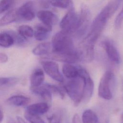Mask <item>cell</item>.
Masks as SVG:
<instances>
[{"mask_svg":"<svg viewBox=\"0 0 123 123\" xmlns=\"http://www.w3.org/2000/svg\"><path fill=\"white\" fill-rule=\"evenodd\" d=\"M71 35L62 30L55 34L51 40L52 52L67 53L75 50Z\"/></svg>","mask_w":123,"mask_h":123,"instance_id":"cell-1","label":"cell"},{"mask_svg":"<svg viewBox=\"0 0 123 123\" xmlns=\"http://www.w3.org/2000/svg\"><path fill=\"white\" fill-rule=\"evenodd\" d=\"M63 88L74 106H78L83 98L84 83L82 79L79 76L71 79L64 85Z\"/></svg>","mask_w":123,"mask_h":123,"instance_id":"cell-2","label":"cell"},{"mask_svg":"<svg viewBox=\"0 0 123 123\" xmlns=\"http://www.w3.org/2000/svg\"><path fill=\"white\" fill-rule=\"evenodd\" d=\"M78 24V14L75 12L72 6L62 18L60 23L62 30L71 35L75 33Z\"/></svg>","mask_w":123,"mask_h":123,"instance_id":"cell-3","label":"cell"},{"mask_svg":"<svg viewBox=\"0 0 123 123\" xmlns=\"http://www.w3.org/2000/svg\"><path fill=\"white\" fill-rule=\"evenodd\" d=\"M91 20V12L89 8L85 4H82L78 14V24L75 34L78 37H82L86 33Z\"/></svg>","mask_w":123,"mask_h":123,"instance_id":"cell-4","label":"cell"},{"mask_svg":"<svg viewBox=\"0 0 123 123\" xmlns=\"http://www.w3.org/2000/svg\"><path fill=\"white\" fill-rule=\"evenodd\" d=\"M113 77L114 74L111 71H107L103 74L100 80L98 87V94L100 97L106 100H110L112 98L110 83Z\"/></svg>","mask_w":123,"mask_h":123,"instance_id":"cell-5","label":"cell"},{"mask_svg":"<svg viewBox=\"0 0 123 123\" xmlns=\"http://www.w3.org/2000/svg\"><path fill=\"white\" fill-rule=\"evenodd\" d=\"M84 83V94L83 100L88 101L91 98L94 90V82L88 72L85 69H78V75Z\"/></svg>","mask_w":123,"mask_h":123,"instance_id":"cell-6","label":"cell"},{"mask_svg":"<svg viewBox=\"0 0 123 123\" xmlns=\"http://www.w3.org/2000/svg\"><path fill=\"white\" fill-rule=\"evenodd\" d=\"M40 63L45 73L51 78L59 82L64 81L63 77L60 72L59 65L56 62L49 60H42Z\"/></svg>","mask_w":123,"mask_h":123,"instance_id":"cell-7","label":"cell"},{"mask_svg":"<svg viewBox=\"0 0 123 123\" xmlns=\"http://www.w3.org/2000/svg\"><path fill=\"white\" fill-rule=\"evenodd\" d=\"M17 21H30L35 17L34 3L29 0L17 9Z\"/></svg>","mask_w":123,"mask_h":123,"instance_id":"cell-8","label":"cell"},{"mask_svg":"<svg viewBox=\"0 0 123 123\" xmlns=\"http://www.w3.org/2000/svg\"><path fill=\"white\" fill-rule=\"evenodd\" d=\"M45 56L47 58L65 62V63H73L79 60V56L76 50L72 52L67 53H58L51 52Z\"/></svg>","mask_w":123,"mask_h":123,"instance_id":"cell-9","label":"cell"},{"mask_svg":"<svg viewBox=\"0 0 123 123\" xmlns=\"http://www.w3.org/2000/svg\"><path fill=\"white\" fill-rule=\"evenodd\" d=\"M102 46L109 59L116 64L119 63L120 62V54L114 44L110 40H105L103 41Z\"/></svg>","mask_w":123,"mask_h":123,"instance_id":"cell-10","label":"cell"},{"mask_svg":"<svg viewBox=\"0 0 123 123\" xmlns=\"http://www.w3.org/2000/svg\"><path fill=\"white\" fill-rule=\"evenodd\" d=\"M52 31V26L47 25L43 23L37 24L34 28V36L38 41H43L47 39Z\"/></svg>","mask_w":123,"mask_h":123,"instance_id":"cell-11","label":"cell"},{"mask_svg":"<svg viewBox=\"0 0 123 123\" xmlns=\"http://www.w3.org/2000/svg\"><path fill=\"white\" fill-rule=\"evenodd\" d=\"M37 15L41 23L49 26H52L58 22V18L57 15L49 11H39L37 12Z\"/></svg>","mask_w":123,"mask_h":123,"instance_id":"cell-12","label":"cell"},{"mask_svg":"<svg viewBox=\"0 0 123 123\" xmlns=\"http://www.w3.org/2000/svg\"><path fill=\"white\" fill-rule=\"evenodd\" d=\"M49 110V105L47 102H38L31 104L26 108V112L34 115H40L46 112Z\"/></svg>","mask_w":123,"mask_h":123,"instance_id":"cell-13","label":"cell"},{"mask_svg":"<svg viewBox=\"0 0 123 123\" xmlns=\"http://www.w3.org/2000/svg\"><path fill=\"white\" fill-rule=\"evenodd\" d=\"M45 75L43 71L39 68L35 69L30 76L31 87H37L41 86L43 83Z\"/></svg>","mask_w":123,"mask_h":123,"instance_id":"cell-14","label":"cell"},{"mask_svg":"<svg viewBox=\"0 0 123 123\" xmlns=\"http://www.w3.org/2000/svg\"><path fill=\"white\" fill-rule=\"evenodd\" d=\"M51 43L43 42L39 44L32 50L33 54L36 56H46L52 52Z\"/></svg>","mask_w":123,"mask_h":123,"instance_id":"cell-15","label":"cell"},{"mask_svg":"<svg viewBox=\"0 0 123 123\" xmlns=\"http://www.w3.org/2000/svg\"><path fill=\"white\" fill-rule=\"evenodd\" d=\"M31 91L35 94L41 97L44 100L50 102L52 98V93L46 85L44 86H38L31 87Z\"/></svg>","mask_w":123,"mask_h":123,"instance_id":"cell-16","label":"cell"},{"mask_svg":"<svg viewBox=\"0 0 123 123\" xmlns=\"http://www.w3.org/2000/svg\"><path fill=\"white\" fill-rule=\"evenodd\" d=\"M30 100L29 98L21 95H16L9 98L7 102L12 105L20 107L27 105Z\"/></svg>","mask_w":123,"mask_h":123,"instance_id":"cell-17","label":"cell"},{"mask_svg":"<svg viewBox=\"0 0 123 123\" xmlns=\"http://www.w3.org/2000/svg\"><path fill=\"white\" fill-rule=\"evenodd\" d=\"M17 21V9H12L0 18V26H4Z\"/></svg>","mask_w":123,"mask_h":123,"instance_id":"cell-18","label":"cell"},{"mask_svg":"<svg viewBox=\"0 0 123 123\" xmlns=\"http://www.w3.org/2000/svg\"><path fill=\"white\" fill-rule=\"evenodd\" d=\"M62 71L64 75L69 79L77 77L78 75V69L71 63L64 64L62 66Z\"/></svg>","mask_w":123,"mask_h":123,"instance_id":"cell-19","label":"cell"},{"mask_svg":"<svg viewBox=\"0 0 123 123\" xmlns=\"http://www.w3.org/2000/svg\"><path fill=\"white\" fill-rule=\"evenodd\" d=\"M14 43V38L8 31L0 33V47L9 48Z\"/></svg>","mask_w":123,"mask_h":123,"instance_id":"cell-20","label":"cell"},{"mask_svg":"<svg viewBox=\"0 0 123 123\" xmlns=\"http://www.w3.org/2000/svg\"><path fill=\"white\" fill-rule=\"evenodd\" d=\"M18 34L23 38L27 40L34 36V30L29 25H23L19 26L17 29Z\"/></svg>","mask_w":123,"mask_h":123,"instance_id":"cell-21","label":"cell"},{"mask_svg":"<svg viewBox=\"0 0 123 123\" xmlns=\"http://www.w3.org/2000/svg\"><path fill=\"white\" fill-rule=\"evenodd\" d=\"M98 118L96 114L91 110H86L82 116V123H98Z\"/></svg>","mask_w":123,"mask_h":123,"instance_id":"cell-22","label":"cell"},{"mask_svg":"<svg viewBox=\"0 0 123 123\" xmlns=\"http://www.w3.org/2000/svg\"><path fill=\"white\" fill-rule=\"evenodd\" d=\"M50 4L55 7L66 9L73 6L72 0H50Z\"/></svg>","mask_w":123,"mask_h":123,"instance_id":"cell-23","label":"cell"},{"mask_svg":"<svg viewBox=\"0 0 123 123\" xmlns=\"http://www.w3.org/2000/svg\"><path fill=\"white\" fill-rule=\"evenodd\" d=\"M19 80V78L17 77H0V87L14 85L17 83Z\"/></svg>","mask_w":123,"mask_h":123,"instance_id":"cell-24","label":"cell"},{"mask_svg":"<svg viewBox=\"0 0 123 123\" xmlns=\"http://www.w3.org/2000/svg\"><path fill=\"white\" fill-rule=\"evenodd\" d=\"M25 117L30 123H46L39 115L31 114L26 111L25 113Z\"/></svg>","mask_w":123,"mask_h":123,"instance_id":"cell-25","label":"cell"},{"mask_svg":"<svg viewBox=\"0 0 123 123\" xmlns=\"http://www.w3.org/2000/svg\"><path fill=\"white\" fill-rule=\"evenodd\" d=\"M15 0H1L0 1V14L7 11Z\"/></svg>","mask_w":123,"mask_h":123,"instance_id":"cell-26","label":"cell"},{"mask_svg":"<svg viewBox=\"0 0 123 123\" xmlns=\"http://www.w3.org/2000/svg\"><path fill=\"white\" fill-rule=\"evenodd\" d=\"M49 89L51 92L52 93H55L59 95L62 98H64V93L63 90L60 88V87L56 86L55 85H49V84H46L45 85Z\"/></svg>","mask_w":123,"mask_h":123,"instance_id":"cell-27","label":"cell"},{"mask_svg":"<svg viewBox=\"0 0 123 123\" xmlns=\"http://www.w3.org/2000/svg\"><path fill=\"white\" fill-rule=\"evenodd\" d=\"M123 22V7L121 11L116 16L114 21V26L116 28L120 27L122 22Z\"/></svg>","mask_w":123,"mask_h":123,"instance_id":"cell-28","label":"cell"},{"mask_svg":"<svg viewBox=\"0 0 123 123\" xmlns=\"http://www.w3.org/2000/svg\"><path fill=\"white\" fill-rule=\"evenodd\" d=\"M49 123H62V117L57 114H53L48 118Z\"/></svg>","mask_w":123,"mask_h":123,"instance_id":"cell-29","label":"cell"},{"mask_svg":"<svg viewBox=\"0 0 123 123\" xmlns=\"http://www.w3.org/2000/svg\"><path fill=\"white\" fill-rule=\"evenodd\" d=\"M8 60V57L7 54L3 52H0V63H4Z\"/></svg>","mask_w":123,"mask_h":123,"instance_id":"cell-30","label":"cell"},{"mask_svg":"<svg viewBox=\"0 0 123 123\" xmlns=\"http://www.w3.org/2000/svg\"><path fill=\"white\" fill-rule=\"evenodd\" d=\"M50 0H39V4L42 7L48 8L49 6Z\"/></svg>","mask_w":123,"mask_h":123,"instance_id":"cell-31","label":"cell"},{"mask_svg":"<svg viewBox=\"0 0 123 123\" xmlns=\"http://www.w3.org/2000/svg\"><path fill=\"white\" fill-rule=\"evenodd\" d=\"M72 123H82L80 117L77 113L74 115L72 120Z\"/></svg>","mask_w":123,"mask_h":123,"instance_id":"cell-32","label":"cell"},{"mask_svg":"<svg viewBox=\"0 0 123 123\" xmlns=\"http://www.w3.org/2000/svg\"><path fill=\"white\" fill-rule=\"evenodd\" d=\"M17 120L18 123H26V122L20 116L17 117Z\"/></svg>","mask_w":123,"mask_h":123,"instance_id":"cell-33","label":"cell"},{"mask_svg":"<svg viewBox=\"0 0 123 123\" xmlns=\"http://www.w3.org/2000/svg\"><path fill=\"white\" fill-rule=\"evenodd\" d=\"M4 117V115H3V112L0 109V123H1Z\"/></svg>","mask_w":123,"mask_h":123,"instance_id":"cell-34","label":"cell"},{"mask_svg":"<svg viewBox=\"0 0 123 123\" xmlns=\"http://www.w3.org/2000/svg\"><path fill=\"white\" fill-rule=\"evenodd\" d=\"M108 123V122L107 121H105L104 122H102V123Z\"/></svg>","mask_w":123,"mask_h":123,"instance_id":"cell-35","label":"cell"}]
</instances>
